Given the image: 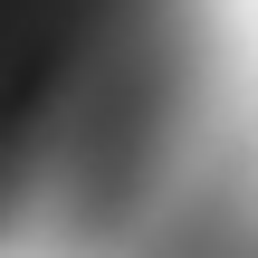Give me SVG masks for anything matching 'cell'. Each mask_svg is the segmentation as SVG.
Segmentation results:
<instances>
[{"mask_svg": "<svg viewBox=\"0 0 258 258\" xmlns=\"http://www.w3.org/2000/svg\"><path fill=\"white\" fill-rule=\"evenodd\" d=\"M201 124V0H0V258H86Z\"/></svg>", "mask_w": 258, "mask_h": 258, "instance_id": "1", "label": "cell"}, {"mask_svg": "<svg viewBox=\"0 0 258 258\" xmlns=\"http://www.w3.org/2000/svg\"><path fill=\"white\" fill-rule=\"evenodd\" d=\"M86 258H258V191L239 172H211L191 144Z\"/></svg>", "mask_w": 258, "mask_h": 258, "instance_id": "2", "label": "cell"}]
</instances>
